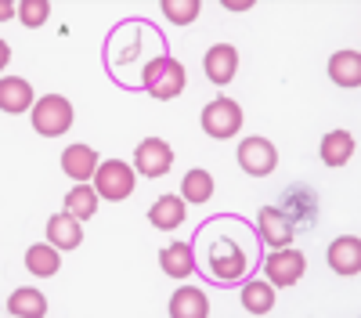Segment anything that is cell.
<instances>
[{"instance_id":"1","label":"cell","mask_w":361,"mask_h":318,"mask_svg":"<svg viewBox=\"0 0 361 318\" xmlns=\"http://www.w3.org/2000/svg\"><path fill=\"white\" fill-rule=\"evenodd\" d=\"M253 228L243 224L238 217H217L206 221L195 231L192 250H199V268L206 271V279H214L217 286H235L253 264Z\"/></svg>"},{"instance_id":"2","label":"cell","mask_w":361,"mask_h":318,"mask_svg":"<svg viewBox=\"0 0 361 318\" xmlns=\"http://www.w3.org/2000/svg\"><path fill=\"white\" fill-rule=\"evenodd\" d=\"M163 54H166V44H163L156 25H148V22H123V25H116L109 33L105 66H109L116 83H127V69L137 62V58H145V66H152L156 58H163Z\"/></svg>"},{"instance_id":"3","label":"cell","mask_w":361,"mask_h":318,"mask_svg":"<svg viewBox=\"0 0 361 318\" xmlns=\"http://www.w3.org/2000/svg\"><path fill=\"white\" fill-rule=\"evenodd\" d=\"M141 91H148L152 98H163V102L177 98L180 91H185V66L173 62L170 54L156 58V62L145 69V76H141Z\"/></svg>"},{"instance_id":"4","label":"cell","mask_w":361,"mask_h":318,"mask_svg":"<svg viewBox=\"0 0 361 318\" xmlns=\"http://www.w3.org/2000/svg\"><path fill=\"white\" fill-rule=\"evenodd\" d=\"M279 210L286 214V221L293 224V231H307L318 217V195L307 185H289L279 199Z\"/></svg>"},{"instance_id":"5","label":"cell","mask_w":361,"mask_h":318,"mask_svg":"<svg viewBox=\"0 0 361 318\" xmlns=\"http://www.w3.org/2000/svg\"><path fill=\"white\" fill-rule=\"evenodd\" d=\"M33 127L44 134V137H58L73 127V105L62 98V94H47L37 102L33 109Z\"/></svg>"},{"instance_id":"6","label":"cell","mask_w":361,"mask_h":318,"mask_svg":"<svg viewBox=\"0 0 361 318\" xmlns=\"http://www.w3.org/2000/svg\"><path fill=\"white\" fill-rule=\"evenodd\" d=\"M202 130L209 137H231L243 130V109L231 98H217L202 109Z\"/></svg>"},{"instance_id":"7","label":"cell","mask_w":361,"mask_h":318,"mask_svg":"<svg viewBox=\"0 0 361 318\" xmlns=\"http://www.w3.org/2000/svg\"><path fill=\"white\" fill-rule=\"evenodd\" d=\"M304 271H307L304 253H300V250H289V246L275 250V253L264 260V275H267L271 286H296Z\"/></svg>"},{"instance_id":"8","label":"cell","mask_w":361,"mask_h":318,"mask_svg":"<svg viewBox=\"0 0 361 318\" xmlns=\"http://www.w3.org/2000/svg\"><path fill=\"white\" fill-rule=\"evenodd\" d=\"M94 192L102 199H127L134 192V170L119 159H109L94 173Z\"/></svg>"},{"instance_id":"9","label":"cell","mask_w":361,"mask_h":318,"mask_svg":"<svg viewBox=\"0 0 361 318\" xmlns=\"http://www.w3.org/2000/svg\"><path fill=\"white\" fill-rule=\"evenodd\" d=\"M238 166H243L246 173H253V178H267L271 170H275L279 163V152L275 145H271L267 137H246L243 145H238Z\"/></svg>"},{"instance_id":"10","label":"cell","mask_w":361,"mask_h":318,"mask_svg":"<svg viewBox=\"0 0 361 318\" xmlns=\"http://www.w3.org/2000/svg\"><path fill=\"white\" fill-rule=\"evenodd\" d=\"M134 166H137V173H145V178H163V173L173 166L170 145L159 141V137H145L137 145V152H134Z\"/></svg>"},{"instance_id":"11","label":"cell","mask_w":361,"mask_h":318,"mask_svg":"<svg viewBox=\"0 0 361 318\" xmlns=\"http://www.w3.org/2000/svg\"><path fill=\"white\" fill-rule=\"evenodd\" d=\"M257 231H260V239L267 243V246H289L293 243V224L286 221V214L279 210V207H264L260 214H257Z\"/></svg>"},{"instance_id":"12","label":"cell","mask_w":361,"mask_h":318,"mask_svg":"<svg viewBox=\"0 0 361 318\" xmlns=\"http://www.w3.org/2000/svg\"><path fill=\"white\" fill-rule=\"evenodd\" d=\"M329 268L336 275H357L361 271V239L354 236H340L329 246Z\"/></svg>"},{"instance_id":"13","label":"cell","mask_w":361,"mask_h":318,"mask_svg":"<svg viewBox=\"0 0 361 318\" xmlns=\"http://www.w3.org/2000/svg\"><path fill=\"white\" fill-rule=\"evenodd\" d=\"M98 152L94 149H87V145H69V149L62 152V170L69 173L73 181H87V178H94L98 173Z\"/></svg>"},{"instance_id":"14","label":"cell","mask_w":361,"mask_h":318,"mask_svg":"<svg viewBox=\"0 0 361 318\" xmlns=\"http://www.w3.org/2000/svg\"><path fill=\"white\" fill-rule=\"evenodd\" d=\"M202 66H206V76L214 83H228L235 76V69H238V51L231 44H217V47L206 51Z\"/></svg>"},{"instance_id":"15","label":"cell","mask_w":361,"mask_h":318,"mask_svg":"<svg viewBox=\"0 0 361 318\" xmlns=\"http://www.w3.org/2000/svg\"><path fill=\"white\" fill-rule=\"evenodd\" d=\"M159 268H163L166 275H173V279L192 275V271H195V250H192L188 243H170V246H163Z\"/></svg>"},{"instance_id":"16","label":"cell","mask_w":361,"mask_h":318,"mask_svg":"<svg viewBox=\"0 0 361 318\" xmlns=\"http://www.w3.org/2000/svg\"><path fill=\"white\" fill-rule=\"evenodd\" d=\"M47 239H51V246H58V250H76V246L83 243L80 217H73V214L51 217V221H47Z\"/></svg>"},{"instance_id":"17","label":"cell","mask_w":361,"mask_h":318,"mask_svg":"<svg viewBox=\"0 0 361 318\" xmlns=\"http://www.w3.org/2000/svg\"><path fill=\"white\" fill-rule=\"evenodd\" d=\"M354 156V134L350 130H329L322 137V159L329 166H343Z\"/></svg>"},{"instance_id":"18","label":"cell","mask_w":361,"mask_h":318,"mask_svg":"<svg viewBox=\"0 0 361 318\" xmlns=\"http://www.w3.org/2000/svg\"><path fill=\"white\" fill-rule=\"evenodd\" d=\"M329 76L340 87H357L361 83V54L357 51H340L329 58Z\"/></svg>"},{"instance_id":"19","label":"cell","mask_w":361,"mask_h":318,"mask_svg":"<svg viewBox=\"0 0 361 318\" xmlns=\"http://www.w3.org/2000/svg\"><path fill=\"white\" fill-rule=\"evenodd\" d=\"M148 221H152L156 228H163V231L177 228L180 221H185V199H180V195H163L159 202H152Z\"/></svg>"},{"instance_id":"20","label":"cell","mask_w":361,"mask_h":318,"mask_svg":"<svg viewBox=\"0 0 361 318\" xmlns=\"http://www.w3.org/2000/svg\"><path fill=\"white\" fill-rule=\"evenodd\" d=\"M170 314L173 318H206L209 314V304L199 289H177L173 300H170Z\"/></svg>"},{"instance_id":"21","label":"cell","mask_w":361,"mask_h":318,"mask_svg":"<svg viewBox=\"0 0 361 318\" xmlns=\"http://www.w3.org/2000/svg\"><path fill=\"white\" fill-rule=\"evenodd\" d=\"M29 102H33V87H29L25 80L8 76L4 83H0V105H4V112H25Z\"/></svg>"},{"instance_id":"22","label":"cell","mask_w":361,"mask_h":318,"mask_svg":"<svg viewBox=\"0 0 361 318\" xmlns=\"http://www.w3.org/2000/svg\"><path fill=\"white\" fill-rule=\"evenodd\" d=\"M58 264H62V260H58V250L54 246H29L25 250V268L33 271V275H40V279H51V275H58Z\"/></svg>"},{"instance_id":"23","label":"cell","mask_w":361,"mask_h":318,"mask_svg":"<svg viewBox=\"0 0 361 318\" xmlns=\"http://www.w3.org/2000/svg\"><path fill=\"white\" fill-rule=\"evenodd\" d=\"M243 304H246V311H253V314H267L271 307H275V289H271V282H267V279L246 282V286H243Z\"/></svg>"},{"instance_id":"24","label":"cell","mask_w":361,"mask_h":318,"mask_svg":"<svg viewBox=\"0 0 361 318\" xmlns=\"http://www.w3.org/2000/svg\"><path fill=\"white\" fill-rule=\"evenodd\" d=\"M8 311L18 314V318H40L47 311V300L37 293V289H15L8 297Z\"/></svg>"},{"instance_id":"25","label":"cell","mask_w":361,"mask_h":318,"mask_svg":"<svg viewBox=\"0 0 361 318\" xmlns=\"http://www.w3.org/2000/svg\"><path fill=\"white\" fill-rule=\"evenodd\" d=\"M214 195V178H209V170H188L185 181H180V199L185 202H206Z\"/></svg>"},{"instance_id":"26","label":"cell","mask_w":361,"mask_h":318,"mask_svg":"<svg viewBox=\"0 0 361 318\" xmlns=\"http://www.w3.org/2000/svg\"><path fill=\"white\" fill-rule=\"evenodd\" d=\"M66 214H73V217H80V221L94 217V214H98V192L87 188V185L69 188V195H66Z\"/></svg>"},{"instance_id":"27","label":"cell","mask_w":361,"mask_h":318,"mask_svg":"<svg viewBox=\"0 0 361 318\" xmlns=\"http://www.w3.org/2000/svg\"><path fill=\"white\" fill-rule=\"evenodd\" d=\"M163 15H166L170 22L188 25V22H195V15H199V0H163Z\"/></svg>"},{"instance_id":"28","label":"cell","mask_w":361,"mask_h":318,"mask_svg":"<svg viewBox=\"0 0 361 318\" xmlns=\"http://www.w3.org/2000/svg\"><path fill=\"white\" fill-rule=\"evenodd\" d=\"M18 11H22V22H25V25H40L51 8H47V0H25Z\"/></svg>"},{"instance_id":"29","label":"cell","mask_w":361,"mask_h":318,"mask_svg":"<svg viewBox=\"0 0 361 318\" xmlns=\"http://www.w3.org/2000/svg\"><path fill=\"white\" fill-rule=\"evenodd\" d=\"M15 15V4H8V0H4V4H0V18H11Z\"/></svg>"}]
</instances>
